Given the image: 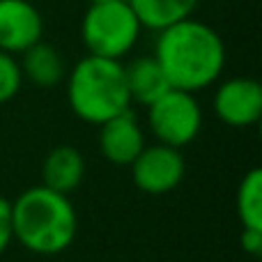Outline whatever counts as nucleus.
Listing matches in <instances>:
<instances>
[{
	"label": "nucleus",
	"mask_w": 262,
	"mask_h": 262,
	"mask_svg": "<svg viewBox=\"0 0 262 262\" xmlns=\"http://www.w3.org/2000/svg\"><path fill=\"white\" fill-rule=\"evenodd\" d=\"M152 55L170 88L193 95L221 78L228 60L223 37L193 16L159 30Z\"/></svg>",
	"instance_id": "1"
},
{
	"label": "nucleus",
	"mask_w": 262,
	"mask_h": 262,
	"mask_svg": "<svg viewBox=\"0 0 262 262\" xmlns=\"http://www.w3.org/2000/svg\"><path fill=\"white\" fill-rule=\"evenodd\" d=\"M14 239L37 255H58L74 244L78 214L69 195L49 186H30L12 203Z\"/></svg>",
	"instance_id": "2"
},
{
	"label": "nucleus",
	"mask_w": 262,
	"mask_h": 262,
	"mask_svg": "<svg viewBox=\"0 0 262 262\" xmlns=\"http://www.w3.org/2000/svg\"><path fill=\"white\" fill-rule=\"evenodd\" d=\"M67 101L72 113L88 124H97L131 108L122 60L90 55L67 72Z\"/></svg>",
	"instance_id": "3"
},
{
	"label": "nucleus",
	"mask_w": 262,
	"mask_h": 262,
	"mask_svg": "<svg viewBox=\"0 0 262 262\" xmlns=\"http://www.w3.org/2000/svg\"><path fill=\"white\" fill-rule=\"evenodd\" d=\"M143 26L127 0L90 3L81 21V39L88 53L122 60L138 44Z\"/></svg>",
	"instance_id": "4"
},
{
	"label": "nucleus",
	"mask_w": 262,
	"mask_h": 262,
	"mask_svg": "<svg viewBox=\"0 0 262 262\" xmlns=\"http://www.w3.org/2000/svg\"><path fill=\"white\" fill-rule=\"evenodd\" d=\"M147 127L157 143L182 149L198 138L203 129V108L193 92L170 88L147 106Z\"/></svg>",
	"instance_id": "5"
},
{
	"label": "nucleus",
	"mask_w": 262,
	"mask_h": 262,
	"mask_svg": "<svg viewBox=\"0 0 262 262\" xmlns=\"http://www.w3.org/2000/svg\"><path fill=\"white\" fill-rule=\"evenodd\" d=\"M186 172V161L182 149L170 145H145L143 152L131 163V177L134 184L143 193L163 195L180 186Z\"/></svg>",
	"instance_id": "6"
},
{
	"label": "nucleus",
	"mask_w": 262,
	"mask_h": 262,
	"mask_svg": "<svg viewBox=\"0 0 262 262\" xmlns=\"http://www.w3.org/2000/svg\"><path fill=\"white\" fill-rule=\"evenodd\" d=\"M212 106L216 118L228 127H253L262 118V85L249 76L226 78L219 83Z\"/></svg>",
	"instance_id": "7"
},
{
	"label": "nucleus",
	"mask_w": 262,
	"mask_h": 262,
	"mask_svg": "<svg viewBox=\"0 0 262 262\" xmlns=\"http://www.w3.org/2000/svg\"><path fill=\"white\" fill-rule=\"evenodd\" d=\"M44 39V16L30 0H0V51L21 55Z\"/></svg>",
	"instance_id": "8"
},
{
	"label": "nucleus",
	"mask_w": 262,
	"mask_h": 262,
	"mask_svg": "<svg viewBox=\"0 0 262 262\" xmlns=\"http://www.w3.org/2000/svg\"><path fill=\"white\" fill-rule=\"evenodd\" d=\"M145 147V131L131 108L99 124V149L106 161L131 166Z\"/></svg>",
	"instance_id": "9"
},
{
	"label": "nucleus",
	"mask_w": 262,
	"mask_h": 262,
	"mask_svg": "<svg viewBox=\"0 0 262 262\" xmlns=\"http://www.w3.org/2000/svg\"><path fill=\"white\" fill-rule=\"evenodd\" d=\"M85 177V159L72 145H58L41 163V184L58 193H74Z\"/></svg>",
	"instance_id": "10"
},
{
	"label": "nucleus",
	"mask_w": 262,
	"mask_h": 262,
	"mask_svg": "<svg viewBox=\"0 0 262 262\" xmlns=\"http://www.w3.org/2000/svg\"><path fill=\"white\" fill-rule=\"evenodd\" d=\"M18 67H21L23 78H28L37 88H55L67 76L64 58L53 44L44 39L23 51Z\"/></svg>",
	"instance_id": "11"
},
{
	"label": "nucleus",
	"mask_w": 262,
	"mask_h": 262,
	"mask_svg": "<svg viewBox=\"0 0 262 262\" xmlns=\"http://www.w3.org/2000/svg\"><path fill=\"white\" fill-rule=\"evenodd\" d=\"M124 78H127L131 104L136 101L140 106H149L163 92L170 90V83L154 55H140V58L131 60L129 64H124Z\"/></svg>",
	"instance_id": "12"
},
{
	"label": "nucleus",
	"mask_w": 262,
	"mask_h": 262,
	"mask_svg": "<svg viewBox=\"0 0 262 262\" xmlns=\"http://www.w3.org/2000/svg\"><path fill=\"white\" fill-rule=\"evenodd\" d=\"M138 16L143 30H163V28L180 23L193 16L200 0H127Z\"/></svg>",
	"instance_id": "13"
},
{
	"label": "nucleus",
	"mask_w": 262,
	"mask_h": 262,
	"mask_svg": "<svg viewBox=\"0 0 262 262\" xmlns=\"http://www.w3.org/2000/svg\"><path fill=\"white\" fill-rule=\"evenodd\" d=\"M237 216L242 221V228L262 230V170L251 168L239 182L237 189Z\"/></svg>",
	"instance_id": "14"
},
{
	"label": "nucleus",
	"mask_w": 262,
	"mask_h": 262,
	"mask_svg": "<svg viewBox=\"0 0 262 262\" xmlns=\"http://www.w3.org/2000/svg\"><path fill=\"white\" fill-rule=\"evenodd\" d=\"M23 85V74L18 67L16 55L0 51V106L12 101Z\"/></svg>",
	"instance_id": "15"
},
{
	"label": "nucleus",
	"mask_w": 262,
	"mask_h": 262,
	"mask_svg": "<svg viewBox=\"0 0 262 262\" xmlns=\"http://www.w3.org/2000/svg\"><path fill=\"white\" fill-rule=\"evenodd\" d=\"M14 242L12 232V200L0 195V255L9 249V244Z\"/></svg>",
	"instance_id": "16"
},
{
	"label": "nucleus",
	"mask_w": 262,
	"mask_h": 262,
	"mask_svg": "<svg viewBox=\"0 0 262 262\" xmlns=\"http://www.w3.org/2000/svg\"><path fill=\"white\" fill-rule=\"evenodd\" d=\"M239 244L244 249V253L260 258L262 255V230H253V228H242Z\"/></svg>",
	"instance_id": "17"
},
{
	"label": "nucleus",
	"mask_w": 262,
	"mask_h": 262,
	"mask_svg": "<svg viewBox=\"0 0 262 262\" xmlns=\"http://www.w3.org/2000/svg\"><path fill=\"white\" fill-rule=\"evenodd\" d=\"M90 3H99V0H90Z\"/></svg>",
	"instance_id": "18"
}]
</instances>
